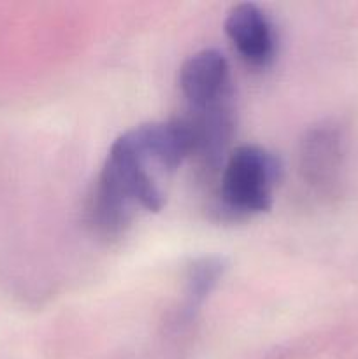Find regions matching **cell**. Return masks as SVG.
Wrapping results in <instances>:
<instances>
[{
  "label": "cell",
  "mask_w": 358,
  "mask_h": 359,
  "mask_svg": "<svg viewBox=\"0 0 358 359\" xmlns=\"http://www.w3.org/2000/svg\"><path fill=\"white\" fill-rule=\"evenodd\" d=\"M179 88L190 114L234 105L230 65L218 49H202L190 56L179 70Z\"/></svg>",
  "instance_id": "cell-3"
},
{
  "label": "cell",
  "mask_w": 358,
  "mask_h": 359,
  "mask_svg": "<svg viewBox=\"0 0 358 359\" xmlns=\"http://www.w3.org/2000/svg\"><path fill=\"white\" fill-rule=\"evenodd\" d=\"M223 276V263L218 258H204L197 262L190 270L188 277V304L195 307L204 302Z\"/></svg>",
  "instance_id": "cell-6"
},
{
  "label": "cell",
  "mask_w": 358,
  "mask_h": 359,
  "mask_svg": "<svg viewBox=\"0 0 358 359\" xmlns=\"http://www.w3.org/2000/svg\"><path fill=\"white\" fill-rule=\"evenodd\" d=\"M281 181V163L260 146H241L223 163L220 184L221 209L234 217L265 212L272 207Z\"/></svg>",
  "instance_id": "cell-2"
},
{
  "label": "cell",
  "mask_w": 358,
  "mask_h": 359,
  "mask_svg": "<svg viewBox=\"0 0 358 359\" xmlns=\"http://www.w3.org/2000/svg\"><path fill=\"white\" fill-rule=\"evenodd\" d=\"M193 154L186 119L139 125L112 142L90 196L91 223L116 235L132 224L137 212H158L165 203L161 179L174 174Z\"/></svg>",
  "instance_id": "cell-1"
},
{
  "label": "cell",
  "mask_w": 358,
  "mask_h": 359,
  "mask_svg": "<svg viewBox=\"0 0 358 359\" xmlns=\"http://www.w3.org/2000/svg\"><path fill=\"white\" fill-rule=\"evenodd\" d=\"M339 158V139L329 128L312 130L302 142V174L309 184H330Z\"/></svg>",
  "instance_id": "cell-5"
},
{
  "label": "cell",
  "mask_w": 358,
  "mask_h": 359,
  "mask_svg": "<svg viewBox=\"0 0 358 359\" xmlns=\"http://www.w3.org/2000/svg\"><path fill=\"white\" fill-rule=\"evenodd\" d=\"M225 32L249 65L267 67L276 58V28L256 4L244 2L232 7L225 20Z\"/></svg>",
  "instance_id": "cell-4"
}]
</instances>
